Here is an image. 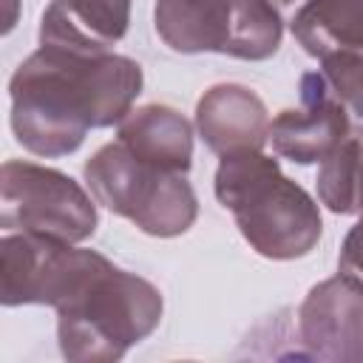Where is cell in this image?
<instances>
[{
  "label": "cell",
  "mask_w": 363,
  "mask_h": 363,
  "mask_svg": "<svg viewBox=\"0 0 363 363\" xmlns=\"http://www.w3.org/2000/svg\"><path fill=\"white\" fill-rule=\"evenodd\" d=\"M196 130L216 156L264 150L269 142V113L264 99L238 82H221L201 94Z\"/></svg>",
  "instance_id": "cell-10"
},
{
  "label": "cell",
  "mask_w": 363,
  "mask_h": 363,
  "mask_svg": "<svg viewBox=\"0 0 363 363\" xmlns=\"http://www.w3.org/2000/svg\"><path fill=\"white\" fill-rule=\"evenodd\" d=\"M57 309L60 352L71 363H113L162 323V292L91 250Z\"/></svg>",
  "instance_id": "cell-2"
},
{
  "label": "cell",
  "mask_w": 363,
  "mask_h": 363,
  "mask_svg": "<svg viewBox=\"0 0 363 363\" xmlns=\"http://www.w3.org/2000/svg\"><path fill=\"white\" fill-rule=\"evenodd\" d=\"M116 142H122L133 156L164 170L187 173L193 164V128L170 105L150 102L130 111L119 122Z\"/></svg>",
  "instance_id": "cell-12"
},
{
  "label": "cell",
  "mask_w": 363,
  "mask_h": 363,
  "mask_svg": "<svg viewBox=\"0 0 363 363\" xmlns=\"http://www.w3.org/2000/svg\"><path fill=\"white\" fill-rule=\"evenodd\" d=\"M301 108H286L269 122L272 150L295 164H318L337 145L352 139L349 122L323 91L318 71L301 77Z\"/></svg>",
  "instance_id": "cell-9"
},
{
  "label": "cell",
  "mask_w": 363,
  "mask_h": 363,
  "mask_svg": "<svg viewBox=\"0 0 363 363\" xmlns=\"http://www.w3.org/2000/svg\"><path fill=\"white\" fill-rule=\"evenodd\" d=\"M88 250L34 233L0 238V301L3 306H57L82 269Z\"/></svg>",
  "instance_id": "cell-7"
},
{
  "label": "cell",
  "mask_w": 363,
  "mask_h": 363,
  "mask_svg": "<svg viewBox=\"0 0 363 363\" xmlns=\"http://www.w3.org/2000/svg\"><path fill=\"white\" fill-rule=\"evenodd\" d=\"M94 201L62 170L23 159H9L0 167V227L6 233H34L79 244L99 224Z\"/></svg>",
  "instance_id": "cell-6"
},
{
  "label": "cell",
  "mask_w": 363,
  "mask_h": 363,
  "mask_svg": "<svg viewBox=\"0 0 363 363\" xmlns=\"http://www.w3.org/2000/svg\"><path fill=\"white\" fill-rule=\"evenodd\" d=\"M337 269L354 281L363 284V216L360 221L346 233L343 244H340V255H337Z\"/></svg>",
  "instance_id": "cell-16"
},
{
  "label": "cell",
  "mask_w": 363,
  "mask_h": 363,
  "mask_svg": "<svg viewBox=\"0 0 363 363\" xmlns=\"http://www.w3.org/2000/svg\"><path fill=\"white\" fill-rule=\"evenodd\" d=\"M318 199L337 216H363V139H346L320 162Z\"/></svg>",
  "instance_id": "cell-14"
},
{
  "label": "cell",
  "mask_w": 363,
  "mask_h": 363,
  "mask_svg": "<svg viewBox=\"0 0 363 363\" xmlns=\"http://www.w3.org/2000/svg\"><path fill=\"white\" fill-rule=\"evenodd\" d=\"M272 3H275V9H278L281 14H289V17H292L306 0H272Z\"/></svg>",
  "instance_id": "cell-17"
},
{
  "label": "cell",
  "mask_w": 363,
  "mask_h": 363,
  "mask_svg": "<svg viewBox=\"0 0 363 363\" xmlns=\"http://www.w3.org/2000/svg\"><path fill=\"white\" fill-rule=\"evenodd\" d=\"M82 176L96 204L128 218L145 235H182L199 216V199L187 173L150 164L133 156L122 142L102 145L85 162Z\"/></svg>",
  "instance_id": "cell-4"
},
{
  "label": "cell",
  "mask_w": 363,
  "mask_h": 363,
  "mask_svg": "<svg viewBox=\"0 0 363 363\" xmlns=\"http://www.w3.org/2000/svg\"><path fill=\"white\" fill-rule=\"evenodd\" d=\"M216 199L233 213L244 241L269 261L309 255L323 233L318 201L264 150L221 156L213 179Z\"/></svg>",
  "instance_id": "cell-3"
},
{
  "label": "cell",
  "mask_w": 363,
  "mask_h": 363,
  "mask_svg": "<svg viewBox=\"0 0 363 363\" xmlns=\"http://www.w3.org/2000/svg\"><path fill=\"white\" fill-rule=\"evenodd\" d=\"M153 28L176 54L261 62L281 45L284 14L272 0H156Z\"/></svg>",
  "instance_id": "cell-5"
},
{
  "label": "cell",
  "mask_w": 363,
  "mask_h": 363,
  "mask_svg": "<svg viewBox=\"0 0 363 363\" xmlns=\"http://www.w3.org/2000/svg\"><path fill=\"white\" fill-rule=\"evenodd\" d=\"M301 357L363 363V284L337 272L315 284L298 306Z\"/></svg>",
  "instance_id": "cell-8"
},
{
  "label": "cell",
  "mask_w": 363,
  "mask_h": 363,
  "mask_svg": "<svg viewBox=\"0 0 363 363\" xmlns=\"http://www.w3.org/2000/svg\"><path fill=\"white\" fill-rule=\"evenodd\" d=\"M318 79L346 116L352 139H363V54L335 51L320 57Z\"/></svg>",
  "instance_id": "cell-15"
},
{
  "label": "cell",
  "mask_w": 363,
  "mask_h": 363,
  "mask_svg": "<svg viewBox=\"0 0 363 363\" xmlns=\"http://www.w3.org/2000/svg\"><path fill=\"white\" fill-rule=\"evenodd\" d=\"M289 31L318 60L335 51H363V0H306L289 17Z\"/></svg>",
  "instance_id": "cell-13"
},
{
  "label": "cell",
  "mask_w": 363,
  "mask_h": 363,
  "mask_svg": "<svg viewBox=\"0 0 363 363\" xmlns=\"http://www.w3.org/2000/svg\"><path fill=\"white\" fill-rule=\"evenodd\" d=\"M130 26V0H51L40 20V45L102 54Z\"/></svg>",
  "instance_id": "cell-11"
},
{
  "label": "cell",
  "mask_w": 363,
  "mask_h": 363,
  "mask_svg": "<svg viewBox=\"0 0 363 363\" xmlns=\"http://www.w3.org/2000/svg\"><path fill=\"white\" fill-rule=\"evenodd\" d=\"M142 82V65L130 57L40 45L9 79L14 139L34 156H68L91 128L119 125Z\"/></svg>",
  "instance_id": "cell-1"
}]
</instances>
